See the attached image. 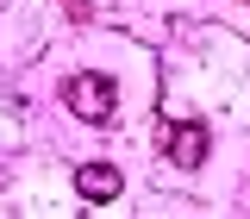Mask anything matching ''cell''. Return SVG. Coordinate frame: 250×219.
<instances>
[{"label": "cell", "instance_id": "obj_2", "mask_svg": "<svg viewBox=\"0 0 250 219\" xmlns=\"http://www.w3.org/2000/svg\"><path fill=\"white\" fill-rule=\"evenodd\" d=\"M163 151H169L175 169H200V163H207V125L200 119H175L169 138H163Z\"/></svg>", "mask_w": 250, "mask_h": 219}, {"label": "cell", "instance_id": "obj_1", "mask_svg": "<svg viewBox=\"0 0 250 219\" xmlns=\"http://www.w3.org/2000/svg\"><path fill=\"white\" fill-rule=\"evenodd\" d=\"M62 107H69L75 119H88V125H106V119H113V107H119V88H113L106 75L82 69V75L62 82Z\"/></svg>", "mask_w": 250, "mask_h": 219}, {"label": "cell", "instance_id": "obj_3", "mask_svg": "<svg viewBox=\"0 0 250 219\" xmlns=\"http://www.w3.org/2000/svg\"><path fill=\"white\" fill-rule=\"evenodd\" d=\"M119 188H125V175L113 163H82V169H75V194H82V200H113Z\"/></svg>", "mask_w": 250, "mask_h": 219}]
</instances>
